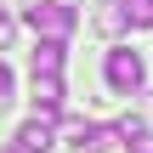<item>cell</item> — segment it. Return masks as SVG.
Segmentation results:
<instances>
[{"label": "cell", "mask_w": 153, "mask_h": 153, "mask_svg": "<svg viewBox=\"0 0 153 153\" xmlns=\"http://www.w3.org/2000/svg\"><path fill=\"white\" fill-rule=\"evenodd\" d=\"M28 68L34 74H62V40H45L40 34V45L28 51Z\"/></svg>", "instance_id": "8992f818"}, {"label": "cell", "mask_w": 153, "mask_h": 153, "mask_svg": "<svg viewBox=\"0 0 153 153\" xmlns=\"http://www.w3.org/2000/svg\"><path fill=\"white\" fill-rule=\"evenodd\" d=\"M102 74H108V85H114L119 97L142 91V79H148V68H142V51H131V45H114V51H108V62H102Z\"/></svg>", "instance_id": "6da1fadb"}, {"label": "cell", "mask_w": 153, "mask_h": 153, "mask_svg": "<svg viewBox=\"0 0 153 153\" xmlns=\"http://www.w3.org/2000/svg\"><path fill=\"white\" fill-rule=\"evenodd\" d=\"M51 6H62V11H79V0H51Z\"/></svg>", "instance_id": "8fae6325"}, {"label": "cell", "mask_w": 153, "mask_h": 153, "mask_svg": "<svg viewBox=\"0 0 153 153\" xmlns=\"http://www.w3.org/2000/svg\"><path fill=\"white\" fill-rule=\"evenodd\" d=\"M51 148H57V119L34 114V119L17 131V153H51Z\"/></svg>", "instance_id": "5b68a950"}, {"label": "cell", "mask_w": 153, "mask_h": 153, "mask_svg": "<svg viewBox=\"0 0 153 153\" xmlns=\"http://www.w3.org/2000/svg\"><path fill=\"white\" fill-rule=\"evenodd\" d=\"M125 23L131 28H153V0H125Z\"/></svg>", "instance_id": "52a82bcc"}, {"label": "cell", "mask_w": 153, "mask_h": 153, "mask_svg": "<svg viewBox=\"0 0 153 153\" xmlns=\"http://www.w3.org/2000/svg\"><path fill=\"white\" fill-rule=\"evenodd\" d=\"M23 23H28L34 34H45V40H68V34H74V11H62V6H51V0H45V6H28Z\"/></svg>", "instance_id": "7a4b0ae2"}, {"label": "cell", "mask_w": 153, "mask_h": 153, "mask_svg": "<svg viewBox=\"0 0 153 153\" xmlns=\"http://www.w3.org/2000/svg\"><path fill=\"white\" fill-rule=\"evenodd\" d=\"M62 131H68V148L74 153H102L108 142H114L108 125H85V119H62Z\"/></svg>", "instance_id": "277c9868"}, {"label": "cell", "mask_w": 153, "mask_h": 153, "mask_svg": "<svg viewBox=\"0 0 153 153\" xmlns=\"http://www.w3.org/2000/svg\"><path fill=\"white\" fill-rule=\"evenodd\" d=\"M0 11H6V0H0Z\"/></svg>", "instance_id": "7c38bea8"}, {"label": "cell", "mask_w": 153, "mask_h": 153, "mask_svg": "<svg viewBox=\"0 0 153 153\" xmlns=\"http://www.w3.org/2000/svg\"><path fill=\"white\" fill-rule=\"evenodd\" d=\"M11 97H17V79H11V68L0 62V108H11Z\"/></svg>", "instance_id": "9c48e42d"}, {"label": "cell", "mask_w": 153, "mask_h": 153, "mask_svg": "<svg viewBox=\"0 0 153 153\" xmlns=\"http://www.w3.org/2000/svg\"><path fill=\"white\" fill-rule=\"evenodd\" d=\"M11 34H17V23H11V17H6V11H0V51H6V45H11Z\"/></svg>", "instance_id": "30bf717a"}, {"label": "cell", "mask_w": 153, "mask_h": 153, "mask_svg": "<svg viewBox=\"0 0 153 153\" xmlns=\"http://www.w3.org/2000/svg\"><path fill=\"white\" fill-rule=\"evenodd\" d=\"M28 97H34V114H45V119H62V74H34V85H28Z\"/></svg>", "instance_id": "3957f363"}, {"label": "cell", "mask_w": 153, "mask_h": 153, "mask_svg": "<svg viewBox=\"0 0 153 153\" xmlns=\"http://www.w3.org/2000/svg\"><path fill=\"white\" fill-rule=\"evenodd\" d=\"M97 28L119 34V28H125V6H102V11H97Z\"/></svg>", "instance_id": "ba28073f"}, {"label": "cell", "mask_w": 153, "mask_h": 153, "mask_svg": "<svg viewBox=\"0 0 153 153\" xmlns=\"http://www.w3.org/2000/svg\"><path fill=\"white\" fill-rule=\"evenodd\" d=\"M11 153H17V148H11Z\"/></svg>", "instance_id": "5bb4252c"}, {"label": "cell", "mask_w": 153, "mask_h": 153, "mask_svg": "<svg viewBox=\"0 0 153 153\" xmlns=\"http://www.w3.org/2000/svg\"><path fill=\"white\" fill-rule=\"evenodd\" d=\"M148 97H153V91H148Z\"/></svg>", "instance_id": "4fadbf2b"}]
</instances>
